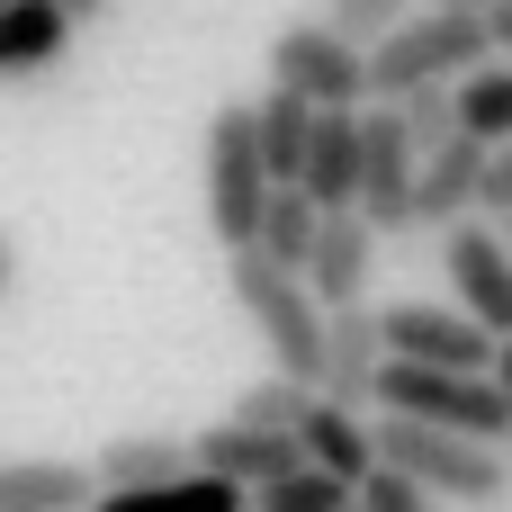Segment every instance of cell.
I'll use <instances>...</instances> for the list:
<instances>
[{
  "mask_svg": "<svg viewBox=\"0 0 512 512\" xmlns=\"http://www.w3.org/2000/svg\"><path fill=\"white\" fill-rule=\"evenodd\" d=\"M369 450L387 477H405L423 504H504L512 495V459L504 441H468V432H441V423H369Z\"/></svg>",
  "mask_w": 512,
  "mask_h": 512,
  "instance_id": "6da1fadb",
  "label": "cell"
},
{
  "mask_svg": "<svg viewBox=\"0 0 512 512\" xmlns=\"http://www.w3.org/2000/svg\"><path fill=\"white\" fill-rule=\"evenodd\" d=\"M495 63V36H486V9H405L387 36L360 45V72H369V99H405L423 81H459Z\"/></svg>",
  "mask_w": 512,
  "mask_h": 512,
  "instance_id": "7a4b0ae2",
  "label": "cell"
},
{
  "mask_svg": "<svg viewBox=\"0 0 512 512\" xmlns=\"http://www.w3.org/2000/svg\"><path fill=\"white\" fill-rule=\"evenodd\" d=\"M225 288H234V306L252 315V333L270 342V369L297 378V387H315V369H324V306L306 297V279L279 270V261H261V252L243 243V252H225Z\"/></svg>",
  "mask_w": 512,
  "mask_h": 512,
  "instance_id": "3957f363",
  "label": "cell"
},
{
  "mask_svg": "<svg viewBox=\"0 0 512 512\" xmlns=\"http://www.w3.org/2000/svg\"><path fill=\"white\" fill-rule=\"evenodd\" d=\"M369 405L378 414H405V423L468 432V441H504V423H512V396L486 369H423V360H387Z\"/></svg>",
  "mask_w": 512,
  "mask_h": 512,
  "instance_id": "277c9868",
  "label": "cell"
},
{
  "mask_svg": "<svg viewBox=\"0 0 512 512\" xmlns=\"http://www.w3.org/2000/svg\"><path fill=\"white\" fill-rule=\"evenodd\" d=\"M261 198H270V171H261V153H252V99H225V108L207 117V225H216L225 252L252 243Z\"/></svg>",
  "mask_w": 512,
  "mask_h": 512,
  "instance_id": "5b68a950",
  "label": "cell"
},
{
  "mask_svg": "<svg viewBox=\"0 0 512 512\" xmlns=\"http://www.w3.org/2000/svg\"><path fill=\"white\" fill-rule=\"evenodd\" d=\"M414 135L396 117V99H360V180H351V216L369 234H414Z\"/></svg>",
  "mask_w": 512,
  "mask_h": 512,
  "instance_id": "8992f818",
  "label": "cell"
},
{
  "mask_svg": "<svg viewBox=\"0 0 512 512\" xmlns=\"http://www.w3.org/2000/svg\"><path fill=\"white\" fill-rule=\"evenodd\" d=\"M270 81L297 90L306 108H360L369 99V72H360V45L333 36L324 18H288L270 36Z\"/></svg>",
  "mask_w": 512,
  "mask_h": 512,
  "instance_id": "52a82bcc",
  "label": "cell"
},
{
  "mask_svg": "<svg viewBox=\"0 0 512 512\" xmlns=\"http://www.w3.org/2000/svg\"><path fill=\"white\" fill-rule=\"evenodd\" d=\"M441 270H450V297H459L468 324L512 333V243L495 225H477V216L441 225Z\"/></svg>",
  "mask_w": 512,
  "mask_h": 512,
  "instance_id": "ba28073f",
  "label": "cell"
},
{
  "mask_svg": "<svg viewBox=\"0 0 512 512\" xmlns=\"http://www.w3.org/2000/svg\"><path fill=\"white\" fill-rule=\"evenodd\" d=\"M378 351H387V360H423V369H486L495 333L468 324L459 306H423V297H405V306L378 315Z\"/></svg>",
  "mask_w": 512,
  "mask_h": 512,
  "instance_id": "9c48e42d",
  "label": "cell"
},
{
  "mask_svg": "<svg viewBox=\"0 0 512 512\" xmlns=\"http://www.w3.org/2000/svg\"><path fill=\"white\" fill-rule=\"evenodd\" d=\"M369 270H378V234L351 216V207H324L315 216V243H306V297L333 315V306H369Z\"/></svg>",
  "mask_w": 512,
  "mask_h": 512,
  "instance_id": "30bf717a",
  "label": "cell"
},
{
  "mask_svg": "<svg viewBox=\"0 0 512 512\" xmlns=\"http://www.w3.org/2000/svg\"><path fill=\"white\" fill-rule=\"evenodd\" d=\"M378 369H387V351H378V315H369V306H333V315H324V369H315V396L369 414Z\"/></svg>",
  "mask_w": 512,
  "mask_h": 512,
  "instance_id": "8fae6325",
  "label": "cell"
},
{
  "mask_svg": "<svg viewBox=\"0 0 512 512\" xmlns=\"http://www.w3.org/2000/svg\"><path fill=\"white\" fill-rule=\"evenodd\" d=\"M189 468H207V477H225V486H270V477H288L297 468V432H252V423H207L198 441H189Z\"/></svg>",
  "mask_w": 512,
  "mask_h": 512,
  "instance_id": "7c38bea8",
  "label": "cell"
},
{
  "mask_svg": "<svg viewBox=\"0 0 512 512\" xmlns=\"http://www.w3.org/2000/svg\"><path fill=\"white\" fill-rule=\"evenodd\" d=\"M288 432H297V459L324 468V477H342V486H360V477L378 468V450H369V414H351V405H333V396H306V414H297Z\"/></svg>",
  "mask_w": 512,
  "mask_h": 512,
  "instance_id": "4fadbf2b",
  "label": "cell"
},
{
  "mask_svg": "<svg viewBox=\"0 0 512 512\" xmlns=\"http://www.w3.org/2000/svg\"><path fill=\"white\" fill-rule=\"evenodd\" d=\"M351 180H360V108H315L297 189H306L315 207H351Z\"/></svg>",
  "mask_w": 512,
  "mask_h": 512,
  "instance_id": "5bb4252c",
  "label": "cell"
},
{
  "mask_svg": "<svg viewBox=\"0 0 512 512\" xmlns=\"http://www.w3.org/2000/svg\"><path fill=\"white\" fill-rule=\"evenodd\" d=\"M477 162H486L477 135L432 144V153L414 162V225H459V216L477 207Z\"/></svg>",
  "mask_w": 512,
  "mask_h": 512,
  "instance_id": "9a60e30c",
  "label": "cell"
},
{
  "mask_svg": "<svg viewBox=\"0 0 512 512\" xmlns=\"http://www.w3.org/2000/svg\"><path fill=\"white\" fill-rule=\"evenodd\" d=\"M72 45V18L54 0H0V81H36L54 72Z\"/></svg>",
  "mask_w": 512,
  "mask_h": 512,
  "instance_id": "2e32d148",
  "label": "cell"
},
{
  "mask_svg": "<svg viewBox=\"0 0 512 512\" xmlns=\"http://www.w3.org/2000/svg\"><path fill=\"white\" fill-rule=\"evenodd\" d=\"M90 495L81 459H0V512H90Z\"/></svg>",
  "mask_w": 512,
  "mask_h": 512,
  "instance_id": "e0dca14e",
  "label": "cell"
},
{
  "mask_svg": "<svg viewBox=\"0 0 512 512\" xmlns=\"http://www.w3.org/2000/svg\"><path fill=\"white\" fill-rule=\"evenodd\" d=\"M81 468H90L99 495H135V486L180 477V468H189V441H171V432H126V441H108V450L81 459Z\"/></svg>",
  "mask_w": 512,
  "mask_h": 512,
  "instance_id": "ac0fdd59",
  "label": "cell"
},
{
  "mask_svg": "<svg viewBox=\"0 0 512 512\" xmlns=\"http://www.w3.org/2000/svg\"><path fill=\"white\" fill-rule=\"evenodd\" d=\"M306 135H315V108L297 99V90H261L252 99V153H261V171L270 180H297V162H306Z\"/></svg>",
  "mask_w": 512,
  "mask_h": 512,
  "instance_id": "d6986e66",
  "label": "cell"
},
{
  "mask_svg": "<svg viewBox=\"0 0 512 512\" xmlns=\"http://www.w3.org/2000/svg\"><path fill=\"white\" fill-rule=\"evenodd\" d=\"M90 512H252V504H243V486H225L207 468H180V477L135 486V495H90Z\"/></svg>",
  "mask_w": 512,
  "mask_h": 512,
  "instance_id": "ffe728a7",
  "label": "cell"
},
{
  "mask_svg": "<svg viewBox=\"0 0 512 512\" xmlns=\"http://www.w3.org/2000/svg\"><path fill=\"white\" fill-rule=\"evenodd\" d=\"M315 216H324V207H315L297 180H270V198H261V225H252V252H261V261H279V270H306Z\"/></svg>",
  "mask_w": 512,
  "mask_h": 512,
  "instance_id": "44dd1931",
  "label": "cell"
},
{
  "mask_svg": "<svg viewBox=\"0 0 512 512\" xmlns=\"http://www.w3.org/2000/svg\"><path fill=\"white\" fill-rule=\"evenodd\" d=\"M450 108H459V135L477 144H504L512 135V63H477L450 81Z\"/></svg>",
  "mask_w": 512,
  "mask_h": 512,
  "instance_id": "7402d4cb",
  "label": "cell"
},
{
  "mask_svg": "<svg viewBox=\"0 0 512 512\" xmlns=\"http://www.w3.org/2000/svg\"><path fill=\"white\" fill-rule=\"evenodd\" d=\"M351 504V486L342 477H324V468H288V477H270V486H252V512H342Z\"/></svg>",
  "mask_w": 512,
  "mask_h": 512,
  "instance_id": "603a6c76",
  "label": "cell"
},
{
  "mask_svg": "<svg viewBox=\"0 0 512 512\" xmlns=\"http://www.w3.org/2000/svg\"><path fill=\"white\" fill-rule=\"evenodd\" d=\"M306 396H315V387H297V378L270 369V378H252V387L234 396V423H252V432H288V423L306 414Z\"/></svg>",
  "mask_w": 512,
  "mask_h": 512,
  "instance_id": "cb8c5ba5",
  "label": "cell"
},
{
  "mask_svg": "<svg viewBox=\"0 0 512 512\" xmlns=\"http://www.w3.org/2000/svg\"><path fill=\"white\" fill-rule=\"evenodd\" d=\"M396 117H405L414 153H432V144H450V135H459V108H450V81H423V90H405V99H396Z\"/></svg>",
  "mask_w": 512,
  "mask_h": 512,
  "instance_id": "d4e9b609",
  "label": "cell"
},
{
  "mask_svg": "<svg viewBox=\"0 0 512 512\" xmlns=\"http://www.w3.org/2000/svg\"><path fill=\"white\" fill-rule=\"evenodd\" d=\"M405 9H414V0H333V9H324V27H333V36H351V45H369V36H387Z\"/></svg>",
  "mask_w": 512,
  "mask_h": 512,
  "instance_id": "484cf974",
  "label": "cell"
},
{
  "mask_svg": "<svg viewBox=\"0 0 512 512\" xmlns=\"http://www.w3.org/2000/svg\"><path fill=\"white\" fill-rule=\"evenodd\" d=\"M477 207L486 216H512V135L486 144V162H477Z\"/></svg>",
  "mask_w": 512,
  "mask_h": 512,
  "instance_id": "4316f807",
  "label": "cell"
},
{
  "mask_svg": "<svg viewBox=\"0 0 512 512\" xmlns=\"http://www.w3.org/2000/svg\"><path fill=\"white\" fill-rule=\"evenodd\" d=\"M486 378L512 396V333H495V351H486Z\"/></svg>",
  "mask_w": 512,
  "mask_h": 512,
  "instance_id": "83f0119b",
  "label": "cell"
},
{
  "mask_svg": "<svg viewBox=\"0 0 512 512\" xmlns=\"http://www.w3.org/2000/svg\"><path fill=\"white\" fill-rule=\"evenodd\" d=\"M486 36H495V54H512V0H495V9H486Z\"/></svg>",
  "mask_w": 512,
  "mask_h": 512,
  "instance_id": "f1b7e54d",
  "label": "cell"
},
{
  "mask_svg": "<svg viewBox=\"0 0 512 512\" xmlns=\"http://www.w3.org/2000/svg\"><path fill=\"white\" fill-rule=\"evenodd\" d=\"M54 9H63L72 27H90V18H108V0H54Z\"/></svg>",
  "mask_w": 512,
  "mask_h": 512,
  "instance_id": "f546056e",
  "label": "cell"
},
{
  "mask_svg": "<svg viewBox=\"0 0 512 512\" xmlns=\"http://www.w3.org/2000/svg\"><path fill=\"white\" fill-rule=\"evenodd\" d=\"M9 279H18V234L0 225V297H9Z\"/></svg>",
  "mask_w": 512,
  "mask_h": 512,
  "instance_id": "4dcf8cb0",
  "label": "cell"
},
{
  "mask_svg": "<svg viewBox=\"0 0 512 512\" xmlns=\"http://www.w3.org/2000/svg\"><path fill=\"white\" fill-rule=\"evenodd\" d=\"M432 9H495V0H432Z\"/></svg>",
  "mask_w": 512,
  "mask_h": 512,
  "instance_id": "1f68e13d",
  "label": "cell"
},
{
  "mask_svg": "<svg viewBox=\"0 0 512 512\" xmlns=\"http://www.w3.org/2000/svg\"><path fill=\"white\" fill-rule=\"evenodd\" d=\"M342 512H360V495H351V504H342Z\"/></svg>",
  "mask_w": 512,
  "mask_h": 512,
  "instance_id": "d6a6232c",
  "label": "cell"
},
{
  "mask_svg": "<svg viewBox=\"0 0 512 512\" xmlns=\"http://www.w3.org/2000/svg\"><path fill=\"white\" fill-rule=\"evenodd\" d=\"M504 243H512V216H504Z\"/></svg>",
  "mask_w": 512,
  "mask_h": 512,
  "instance_id": "836d02e7",
  "label": "cell"
},
{
  "mask_svg": "<svg viewBox=\"0 0 512 512\" xmlns=\"http://www.w3.org/2000/svg\"><path fill=\"white\" fill-rule=\"evenodd\" d=\"M504 441H512V423H504Z\"/></svg>",
  "mask_w": 512,
  "mask_h": 512,
  "instance_id": "e575fe53",
  "label": "cell"
}]
</instances>
